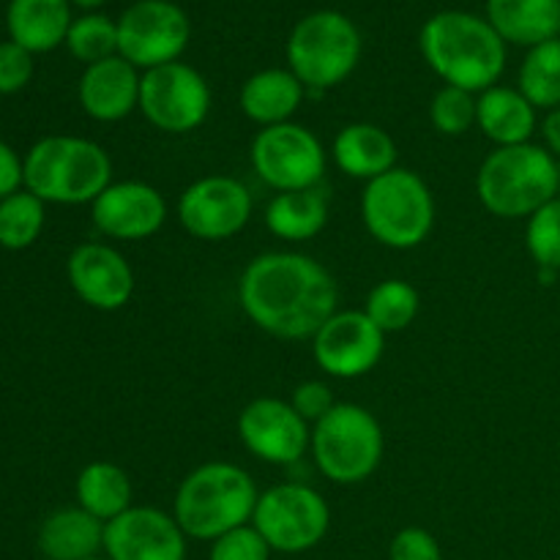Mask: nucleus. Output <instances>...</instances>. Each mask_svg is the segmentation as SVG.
<instances>
[{"label":"nucleus","mask_w":560,"mask_h":560,"mask_svg":"<svg viewBox=\"0 0 560 560\" xmlns=\"http://www.w3.org/2000/svg\"><path fill=\"white\" fill-rule=\"evenodd\" d=\"M38 550L47 560L96 558L104 550V523L80 506L58 509L38 528Z\"/></svg>","instance_id":"nucleus-25"},{"label":"nucleus","mask_w":560,"mask_h":560,"mask_svg":"<svg viewBox=\"0 0 560 560\" xmlns=\"http://www.w3.org/2000/svg\"><path fill=\"white\" fill-rule=\"evenodd\" d=\"M191 42V22L173 0H137L118 16V55L148 71L175 63Z\"/></svg>","instance_id":"nucleus-12"},{"label":"nucleus","mask_w":560,"mask_h":560,"mask_svg":"<svg viewBox=\"0 0 560 560\" xmlns=\"http://www.w3.org/2000/svg\"><path fill=\"white\" fill-rule=\"evenodd\" d=\"M69 3H74L77 9H85L88 14H93V9L104 5V3H107V0H69Z\"/></svg>","instance_id":"nucleus-40"},{"label":"nucleus","mask_w":560,"mask_h":560,"mask_svg":"<svg viewBox=\"0 0 560 560\" xmlns=\"http://www.w3.org/2000/svg\"><path fill=\"white\" fill-rule=\"evenodd\" d=\"M487 22L506 44L530 49L560 36V0H487Z\"/></svg>","instance_id":"nucleus-23"},{"label":"nucleus","mask_w":560,"mask_h":560,"mask_svg":"<svg viewBox=\"0 0 560 560\" xmlns=\"http://www.w3.org/2000/svg\"><path fill=\"white\" fill-rule=\"evenodd\" d=\"M271 547L262 539L255 525H241L230 534L211 541L208 560H271Z\"/></svg>","instance_id":"nucleus-34"},{"label":"nucleus","mask_w":560,"mask_h":560,"mask_svg":"<svg viewBox=\"0 0 560 560\" xmlns=\"http://www.w3.org/2000/svg\"><path fill=\"white\" fill-rule=\"evenodd\" d=\"M113 184V159L85 137H44L25 156V189L42 202L85 206Z\"/></svg>","instance_id":"nucleus-4"},{"label":"nucleus","mask_w":560,"mask_h":560,"mask_svg":"<svg viewBox=\"0 0 560 560\" xmlns=\"http://www.w3.org/2000/svg\"><path fill=\"white\" fill-rule=\"evenodd\" d=\"M260 490L244 468L233 463H206L184 476L173 501V517L189 539L217 541L249 525Z\"/></svg>","instance_id":"nucleus-3"},{"label":"nucleus","mask_w":560,"mask_h":560,"mask_svg":"<svg viewBox=\"0 0 560 560\" xmlns=\"http://www.w3.org/2000/svg\"><path fill=\"white\" fill-rule=\"evenodd\" d=\"M167 200L156 186L145 180H118L109 184L91 202V219L96 230L115 241H145L167 222Z\"/></svg>","instance_id":"nucleus-16"},{"label":"nucleus","mask_w":560,"mask_h":560,"mask_svg":"<svg viewBox=\"0 0 560 560\" xmlns=\"http://www.w3.org/2000/svg\"><path fill=\"white\" fill-rule=\"evenodd\" d=\"M331 156L348 178L370 184L397 167V142L383 126L359 120L337 131L331 142Z\"/></svg>","instance_id":"nucleus-20"},{"label":"nucleus","mask_w":560,"mask_h":560,"mask_svg":"<svg viewBox=\"0 0 560 560\" xmlns=\"http://www.w3.org/2000/svg\"><path fill=\"white\" fill-rule=\"evenodd\" d=\"M386 350V334L372 323L364 310L334 312L326 326L312 337L315 364L328 377L355 381L381 364Z\"/></svg>","instance_id":"nucleus-14"},{"label":"nucleus","mask_w":560,"mask_h":560,"mask_svg":"<svg viewBox=\"0 0 560 560\" xmlns=\"http://www.w3.org/2000/svg\"><path fill=\"white\" fill-rule=\"evenodd\" d=\"M476 113H479V93H470L465 88L443 85L430 102L432 126L446 137L468 135L476 126Z\"/></svg>","instance_id":"nucleus-32"},{"label":"nucleus","mask_w":560,"mask_h":560,"mask_svg":"<svg viewBox=\"0 0 560 560\" xmlns=\"http://www.w3.org/2000/svg\"><path fill=\"white\" fill-rule=\"evenodd\" d=\"M388 560H443V552L430 530L410 525V528H402L392 539Z\"/></svg>","instance_id":"nucleus-36"},{"label":"nucleus","mask_w":560,"mask_h":560,"mask_svg":"<svg viewBox=\"0 0 560 560\" xmlns=\"http://www.w3.org/2000/svg\"><path fill=\"white\" fill-rule=\"evenodd\" d=\"M419 290L405 279H383L366 295L364 312L383 334H399L419 317Z\"/></svg>","instance_id":"nucleus-29"},{"label":"nucleus","mask_w":560,"mask_h":560,"mask_svg":"<svg viewBox=\"0 0 560 560\" xmlns=\"http://www.w3.org/2000/svg\"><path fill=\"white\" fill-rule=\"evenodd\" d=\"M33 77V52L16 42L0 44V93H20Z\"/></svg>","instance_id":"nucleus-35"},{"label":"nucleus","mask_w":560,"mask_h":560,"mask_svg":"<svg viewBox=\"0 0 560 560\" xmlns=\"http://www.w3.org/2000/svg\"><path fill=\"white\" fill-rule=\"evenodd\" d=\"M558 159L536 142L495 148L481 162L476 195L481 206L501 219H530L558 197Z\"/></svg>","instance_id":"nucleus-5"},{"label":"nucleus","mask_w":560,"mask_h":560,"mask_svg":"<svg viewBox=\"0 0 560 560\" xmlns=\"http://www.w3.org/2000/svg\"><path fill=\"white\" fill-rule=\"evenodd\" d=\"M71 22L69 0H11L5 11L11 42L33 55L66 44Z\"/></svg>","instance_id":"nucleus-24"},{"label":"nucleus","mask_w":560,"mask_h":560,"mask_svg":"<svg viewBox=\"0 0 560 560\" xmlns=\"http://www.w3.org/2000/svg\"><path fill=\"white\" fill-rule=\"evenodd\" d=\"M211 85L195 66L175 60L142 71L140 113L164 135H189L211 115Z\"/></svg>","instance_id":"nucleus-10"},{"label":"nucleus","mask_w":560,"mask_h":560,"mask_svg":"<svg viewBox=\"0 0 560 560\" xmlns=\"http://www.w3.org/2000/svg\"><path fill=\"white\" fill-rule=\"evenodd\" d=\"M361 219L377 244L399 252L416 249L435 228V197L419 173L394 167L364 186Z\"/></svg>","instance_id":"nucleus-6"},{"label":"nucleus","mask_w":560,"mask_h":560,"mask_svg":"<svg viewBox=\"0 0 560 560\" xmlns=\"http://www.w3.org/2000/svg\"><path fill=\"white\" fill-rule=\"evenodd\" d=\"M536 107L520 93V88L492 85L479 93V113H476V126L481 135L495 148L523 145L534 137Z\"/></svg>","instance_id":"nucleus-22"},{"label":"nucleus","mask_w":560,"mask_h":560,"mask_svg":"<svg viewBox=\"0 0 560 560\" xmlns=\"http://www.w3.org/2000/svg\"><path fill=\"white\" fill-rule=\"evenodd\" d=\"M517 88L536 109L560 107V36L528 49L520 66Z\"/></svg>","instance_id":"nucleus-28"},{"label":"nucleus","mask_w":560,"mask_h":560,"mask_svg":"<svg viewBox=\"0 0 560 560\" xmlns=\"http://www.w3.org/2000/svg\"><path fill=\"white\" fill-rule=\"evenodd\" d=\"M525 246L539 268L560 271V197L541 206L525 224Z\"/></svg>","instance_id":"nucleus-33"},{"label":"nucleus","mask_w":560,"mask_h":560,"mask_svg":"<svg viewBox=\"0 0 560 560\" xmlns=\"http://www.w3.org/2000/svg\"><path fill=\"white\" fill-rule=\"evenodd\" d=\"M328 224V197L320 186L299 191H277L266 206V228L277 238L301 244L312 241Z\"/></svg>","instance_id":"nucleus-26"},{"label":"nucleus","mask_w":560,"mask_h":560,"mask_svg":"<svg viewBox=\"0 0 560 560\" xmlns=\"http://www.w3.org/2000/svg\"><path fill=\"white\" fill-rule=\"evenodd\" d=\"M140 69L120 55L85 66L80 77V104L88 118L98 124H118L140 109Z\"/></svg>","instance_id":"nucleus-19"},{"label":"nucleus","mask_w":560,"mask_h":560,"mask_svg":"<svg viewBox=\"0 0 560 560\" xmlns=\"http://www.w3.org/2000/svg\"><path fill=\"white\" fill-rule=\"evenodd\" d=\"M69 284L80 301L98 312H118L135 295V268L115 246L102 241L80 244L66 262Z\"/></svg>","instance_id":"nucleus-18"},{"label":"nucleus","mask_w":560,"mask_h":560,"mask_svg":"<svg viewBox=\"0 0 560 560\" xmlns=\"http://www.w3.org/2000/svg\"><path fill=\"white\" fill-rule=\"evenodd\" d=\"M317 470L334 485H361L383 463L386 438L375 416L355 402H337L312 427L310 443Z\"/></svg>","instance_id":"nucleus-8"},{"label":"nucleus","mask_w":560,"mask_h":560,"mask_svg":"<svg viewBox=\"0 0 560 560\" xmlns=\"http://www.w3.org/2000/svg\"><path fill=\"white\" fill-rule=\"evenodd\" d=\"M249 159L257 178L277 191L315 189L326 175V148L320 137L293 120L257 131Z\"/></svg>","instance_id":"nucleus-11"},{"label":"nucleus","mask_w":560,"mask_h":560,"mask_svg":"<svg viewBox=\"0 0 560 560\" xmlns=\"http://www.w3.org/2000/svg\"><path fill=\"white\" fill-rule=\"evenodd\" d=\"M25 186V159L14 153V148L0 140V200L20 191Z\"/></svg>","instance_id":"nucleus-38"},{"label":"nucleus","mask_w":560,"mask_h":560,"mask_svg":"<svg viewBox=\"0 0 560 560\" xmlns=\"http://www.w3.org/2000/svg\"><path fill=\"white\" fill-rule=\"evenodd\" d=\"M186 539L173 514L153 506H131L104 525L109 560H186Z\"/></svg>","instance_id":"nucleus-17"},{"label":"nucleus","mask_w":560,"mask_h":560,"mask_svg":"<svg viewBox=\"0 0 560 560\" xmlns=\"http://www.w3.org/2000/svg\"><path fill=\"white\" fill-rule=\"evenodd\" d=\"M306 98V88L290 69H260L241 85V113L260 129L288 124Z\"/></svg>","instance_id":"nucleus-21"},{"label":"nucleus","mask_w":560,"mask_h":560,"mask_svg":"<svg viewBox=\"0 0 560 560\" xmlns=\"http://www.w3.org/2000/svg\"><path fill=\"white\" fill-rule=\"evenodd\" d=\"M66 47L85 66L113 58V55H118V20H109V16L96 14V11L82 14L80 20L71 22Z\"/></svg>","instance_id":"nucleus-31"},{"label":"nucleus","mask_w":560,"mask_h":560,"mask_svg":"<svg viewBox=\"0 0 560 560\" xmlns=\"http://www.w3.org/2000/svg\"><path fill=\"white\" fill-rule=\"evenodd\" d=\"M77 506L85 509L88 514H93L96 520H102L104 525L113 523L115 517H120L124 512H129L135 503V487H131L129 474H126L120 465L96 463L85 465L77 476Z\"/></svg>","instance_id":"nucleus-27"},{"label":"nucleus","mask_w":560,"mask_h":560,"mask_svg":"<svg viewBox=\"0 0 560 560\" xmlns=\"http://www.w3.org/2000/svg\"><path fill=\"white\" fill-rule=\"evenodd\" d=\"M419 47L443 85L481 93L498 85L506 69V42L487 16L470 11H438L424 22Z\"/></svg>","instance_id":"nucleus-2"},{"label":"nucleus","mask_w":560,"mask_h":560,"mask_svg":"<svg viewBox=\"0 0 560 560\" xmlns=\"http://www.w3.org/2000/svg\"><path fill=\"white\" fill-rule=\"evenodd\" d=\"M88 560H109V558H98V556H96V558H88Z\"/></svg>","instance_id":"nucleus-41"},{"label":"nucleus","mask_w":560,"mask_h":560,"mask_svg":"<svg viewBox=\"0 0 560 560\" xmlns=\"http://www.w3.org/2000/svg\"><path fill=\"white\" fill-rule=\"evenodd\" d=\"M541 135H545V148L552 156L560 159V107L550 109L541 120Z\"/></svg>","instance_id":"nucleus-39"},{"label":"nucleus","mask_w":560,"mask_h":560,"mask_svg":"<svg viewBox=\"0 0 560 560\" xmlns=\"http://www.w3.org/2000/svg\"><path fill=\"white\" fill-rule=\"evenodd\" d=\"M558 197H560V184H558Z\"/></svg>","instance_id":"nucleus-42"},{"label":"nucleus","mask_w":560,"mask_h":560,"mask_svg":"<svg viewBox=\"0 0 560 560\" xmlns=\"http://www.w3.org/2000/svg\"><path fill=\"white\" fill-rule=\"evenodd\" d=\"M290 405L295 408V413L306 421V424L315 427L317 421L326 413H331V408L337 405L331 388L323 381H306L301 386H295L293 397H290Z\"/></svg>","instance_id":"nucleus-37"},{"label":"nucleus","mask_w":560,"mask_h":560,"mask_svg":"<svg viewBox=\"0 0 560 560\" xmlns=\"http://www.w3.org/2000/svg\"><path fill=\"white\" fill-rule=\"evenodd\" d=\"M44 230V202L31 191H14L0 200V246L11 252L36 244Z\"/></svg>","instance_id":"nucleus-30"},{"label":"nucleus","mask_w":560,"mask_h":560,"mask_svg":"<svg viewBox=\"0 0 560 560\" xmlns=\"http://www.w3.org/2000/svg\"><path fill=\"white\" fill-rule=\"evenodd\" d=\"M175 211L191 238L228 241L249 224L255 200L244 180L233 175H206L180 191Z\"/></svg>","instance_id":"nucleus-13"},{"label":"nucleus","mask_w":560,"mask_h":560,"mask_svg":"<svg viewBox=\"0 0 560 560\" xmlns=\"http://www.w3.org/2000/svg\"><path fill=\"white\" fill-rule=\"evenodd\" d=\"M238 301L260 331L299 342L315 337L337 312L339 288L315 257L266 252L241 273Z\"/></svg>","instance_id":"nucleus-1"},{"label":"nucleus","mask_w":560,"mask_h":560,"mask_svg":"<svg viewBox=\"0 0 560 560\" xmlns=\"http://www.w3.org/2000/svg\"><path fill=\"white\" fill-rule=\"evenodd\" d=\"M361 60V33L342 11H312L295 22L288 38V69L306 93H326L342 85Z\"/></svg>","instance_id":"nucleus-7"},{"label":"nucleus","mask_w":560,"mask_h":560,"mask_svg":"<svg viewBox=\"0 0 560 560\" xmlns=\"http://www.w3.org/2000/svg\"><path fill=\"white\" fill-rule=\"evenodd\" d=\"M252 525L273 552L299 556L315 550L326 539L331 528V509L315 487L304 481H282L260 492Z\"/></svg>","instance_id":"nucleus-9"},{"label":"nucleus","mask_w":560,"mask_h":560,"mask_svg":"<svg viewBox=\"0 0 560 560\" xmlns=\"http://www.w3.org/2000/svg\"><path fill=\"white\" fill-rule=\"evenodd\" d=\"M238 438L246 452L268 465H299L310 452L312 430L290 402L257 397L238 413Z\"/></svg>","instance_id":"nucleus-15"}]
</instances>
